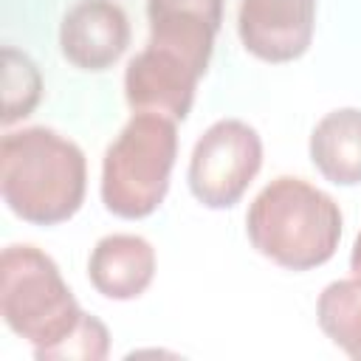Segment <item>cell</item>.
I'll return each instance as SVG.
<instances>
[{"instance_id": "6da1fadb", "label": "cell", "mask_w": 361, "mask_h": 361, "mask_svg": "<svg viewBox=\"0 0 361 361\" xmlns=\"http://www.w3.org/2000/svg\"><path fill=\"white\" fill-rule=\"evenodd\" d=\"M87 189V161L76 141L51 127L11 130L0 141V192L11 214L31 226L71 220Z\"/></svg>"}, {"instance_id": "7a4b0ae2", "label": "cell", "mask_w": 361, "mask_h": 361, "mask_svg": "<svg viewBox=\"0 0 361 361\" xmlns=\"http://www.w3.org/2000/svg\"><path fill=\"white\" fill-rule=\"evenodd\" d=\"M341 209L319 186L279 175L262 186L245 214L257 254L288 271H310L333 259L341 240Z\"/></svg>"}, {"instance_id": "3957f363", "label": "cell", "mask_w": 361, "mask_h": 361, "mask_svg": "<svg viewBox=\"0 0 361 361\" xmlns=\"http://www.w3.org/2000/svg\"><path fill=\"white\" fill-rule=\"evenodd\" d=\"M178 158V121L133 113L102 158V203L121 220L149 217L169 192Z\"/></svg>"}, {"instance_id": "277c9868", "label": "cell", "mask_w": 361, "mask_h": 361, "mask_svg": "<svg viewBox=\"0 0 361 361\" xmlns=\"http://www.w3.org/2000/svg\"><path fill=\"white\" fill-rule=\"evenodd\" d=\"M0 316L39 358L76 330L85 310L56 262L42 248L23 243L0 254Z\"/></svg>"}, {"instance_id": "5b68a950", "label": "cell", "mask_w": 361, "mask_h": 361, "mask_svg": "<svg viewBox=\"0 0 361 361\" xmlns=\"http://www.w3.org/2000/svg\"><path fill=\"white\" fill-rule=\"evenodd\" d=\"M262 166V138L240 118L214 121L195 144L189 158V189L206 209L240 203Z\"/></svg>"}, {"instance_id": "8992f818", "label": "cell", "mask_w": 361, "mask_h": 361, "mask_svg": "<svg viewBox=\"0 0 361 361\" xmlns=\"http://www.w3.org/2000/svg\"><path fill=\"white\" fill-rule=\"evenodd\" d=\"M316 28V0H240L237 34L248 54L282 65L299 59Z\"/></svg>"}, {"instance_id": "52a82bcc", "label": "cell", "mask_w": 361, "mask_h": 361, "mask_svg": "<svg viewBox=\"0 0 361 361\" xmlns=\"http://www.w3.org/2000/svg\"><path fill=\"white\" fill-rule=\"evenodd\" d=\"M200 71L183 56L149 45L138 51L124 71V99L133 113H158L183 121L195 104Z\"/></svg>"}, {"instance_id": "ba28073f", "label": "cell", "mask_w": 361, "mask_h": 361, "mask_svg": "<svg viewBox=\"0 0 361 361\" xmlns=\"http://www.w3.org/2000/svg\"><path fill=\"white\" fill-rule=\"evenodd\" d=\"M130 45V20L113 0H79L59 23V51L79 71H107Z\"/></svg>"}, {"instance_id": "9c48e42d", "label": "cell", "mask_w": 361, "mask_h": 361, "mask_svg": "<svg viewBox=\"0 0 361 361\" xmlns=\"http://www.w3.org/2000/svg\"><path fill=\"white\" fill-rule=\"evenodd\" d=\"M149 45L166 48L206 73L223 23V0H147Z\"/></svg>"}, {"instance_id": "30bf717a", "label": "cell", "mask_w": 361, "mask_h": 361, "mask_svg": "<svg viewBox=\"0 0 361 361\" xmlns=\"http://www.w3.org/2000/svg\"><path fill=\"white\" fill-rule=\"evenodd\" d=\"M155 268V248L141 234H107L93 245L87 259L90 285L116 302L138 299L152 285Z\"/></svg>"}, {"instance_id": "8fae6325", "label": "cell", "mask_w": 361, "mask_h": 361, "mask_svg": "<svg viewBox=\"0 0 361 361\" xmlns=\"http://www.w3.org/2000/svg\"><path fill=\"white\" fill-rule=\"evenodd\" d=\"M313 166L336 186L361 183V110L338 107L319 118L307 144Z\"/></svg>"}, {"instance_id": "7c38bea8", "label": "cell", "mask_w": 361, "mask_h": 361, "mask_svg": "<svg viewBox=\"0 0 361 361\" xmlns=\"http://www.w3.org/2000/svg\"><path fill=\"white\" fill-rule=\"evenodd\" d=\"M316 319L338 350L361 361V282L355 276L336 279L319 293Z\"/></svg>"}, {"instance_id": "4fadbf2b", "label": "cell", "mask_w": 361, "mask_h": 361, "mask_svg": "<svg viewBox=\"0 0 361 361\" xmlns=\"http://www.w3.org/2000/svg\"><path fill=\"white\" fill-rule=\"evenodd\" d=\"M42 96V76L37 65L17 48H3V124H14L34 113Z\"/></svg>"}, {"instance_id": "5bb4252c", "label": "cell", "mask_w": 361, "mask_h": 361, "mask_svg": "<svg viewBox=\"0 0 361 361\" xmlns=\"http://www.w3.org/2000/svg\"><path fill=\"white\" fill-rule=\"evenodd\" d=\"M110 353V333L104 322L85 313L76 330L48 353H42L37 361H102Z\"/></svg>"}, {"instance_id": "9a60e30c", "label": "cell", "mask_w": 361, "mask_h": 361, "mask_svg": "<svg viewBox=\"0 0 361 361\" xmlns=\"http://www.w3.org/2000/svg\"><path fill=\"white\" fill-rule=\"evenodd\" d=\"M350 271H353V276L361 282V231H358V237H355V243H353V251H350Z\"/></svg>"}]
</instances>
